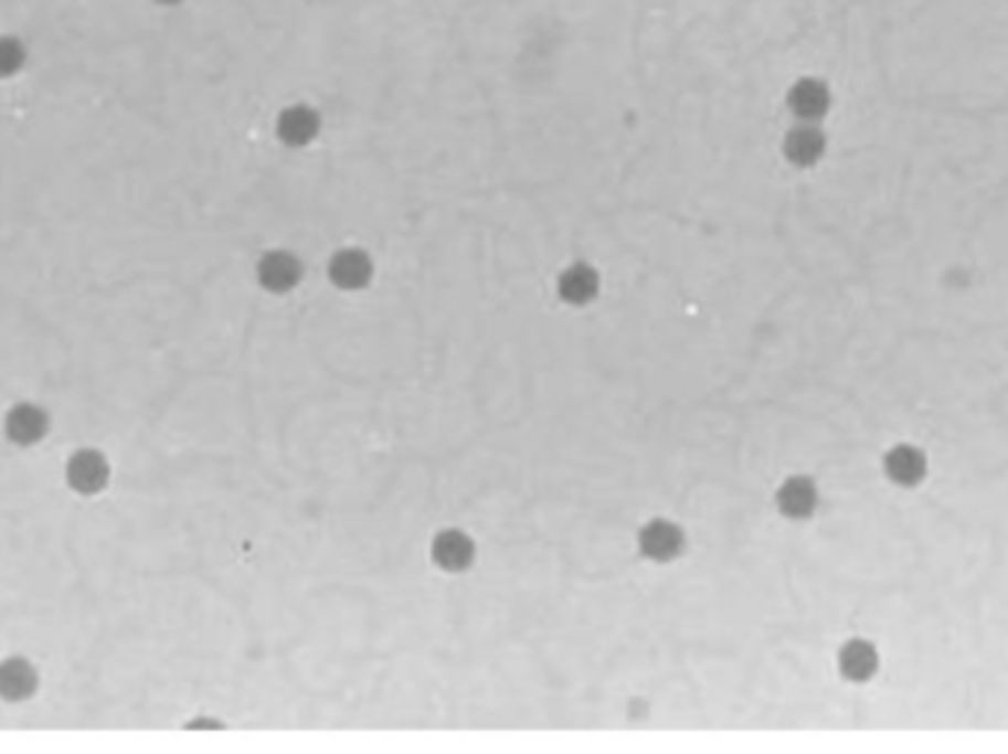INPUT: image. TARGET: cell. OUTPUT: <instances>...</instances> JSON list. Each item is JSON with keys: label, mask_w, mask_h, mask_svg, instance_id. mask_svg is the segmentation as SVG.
Wrapping results in <instances>:
<instances>
[{"label": "cell", "mask_w": 1008, "mask_h": 754, "mask_svg": "<svg viewBox=\"0 0 1008 754\" xmlns=\"http://www.w3.org/2000/svg\"><path fill=\"white\" fill-rule=\"evenodd\" d=\"M36 690V669L24 657H10L0 663V695L10 701H24Z\"/></svg>", "instance_id": "7c38bea8"}, {"label": "cell", "mask_w": 1008, "mask_h": 754, "mask_svg": "<svg viewBox=\"0 0 1008 754\" xmlns=\"http://www.w3.org/2000/svg\"><path fill=\"white\" fill-rule=\"evenodd\" d=\"M831 107V95L829 86L817 77H803V81H796L787 92V109L794 113L799 121H808V125H817Z\"/></svg>", "instance_id": "6da1fadb"}, {"label": "cell", "mask_w": 1008, "mask_h": 754, "mask_svg": "<svg viewBox=\"0 0 1008 754\" xmlns=\"http://www.w3.org/2000/svg\"><path fill=\"white\" fill-rule=\"evenodd\" d=\"M328 275L340 289H363L372 280V259L367 251L346 248L330 257Z\"/></svg>", "instance_id": "277c9868"}, {"label": "cell", "mask_w": 1008, "mask_h": 754, "mask_svg": "<svg viewBox=\"0 0 1008 754\" xmlns=\"http://www.w3.org/2000/svg\"><path fill=\"white\" fill-rule=\"evenodd\" d=\"M28 60V47L15 36H0V81L21 72V65Z\"/></svg>", "instance_id": "9a60e30c"}, {"label": "cell", "mask_w": 1008, "mask_h": 754, "mask_svg": "<svg viewBox=\"0 0 1008 754\" xmlns=\"http://www.w3.org/2000/svg\"><path fill=\"white\" fill-rule=\"evenodd\" d=\"M301 259L289 251H268L257 263V280L268 293H289L301 280Z\"/></svg>", "instance_id": "7a4b0ae2"}, {"label": "cell", "mask_w": 1008, "mask_h": 754, "mask_svg": "<svg viewBox=\"0 0 1008 754\" xmlns=\"http://www.w3.org/2000/svg\"><path fill=\"white\" fill-rule=\"evenodd\" d=\"M826 153V136L817 125L799 121L794 130L785 136V157L794 162L796 169H811L814 162Z\"/></svg>", "instance_id": "3957f363"}, {"label": "cell", "mask_w": 1008, "mask_h": 754, "mask_svg": "<svg viewBox=\"0 0 1008 754\" xmlns=\"http://www.w3.org/2000/svg\"><path fill=\"white\" fill-rule=\"evenodd\" d=\"M319 134V113L304 104L286 107L277 116V139L289 148H301V145L312 142Z\"/></svg>", "instance_id": "8992f818"}, {"label": "cell", "mask_w": 1008, "mask_h": 754, "mask_svg": "<svg viewBox=\"0 0 1008 754\" xmlns=\"http://www.w3.org/2000/svg\"><path fill=\"white\" fill-rule=\"evenodd\" d=\"M45 431L47 413L45 410L33 407V404H19V407H12L10 416H7V436H10L12 443H39V439L45 436Z\"/></svg>", "instance_id": "5bb4252c"}, {"label": "cell", "mask_w": 1008, "mask_h": 754, "mask_svg": "<svg viewBox=\"0 0 1008 754\" xmlns=\"http://www.w3.org/2000/svg\"><path fill=\"white\" fill-rule=\"evenodd\" d=\"M778 510L787 516V519H805V516L814 513V507H817V487H814L811 478H803V475H796V478H787L782 487H778Z\"/></svg>", "instance_id": "ba28073f"}, {"label": "cell", "mask_w": 1008, "mask_h": 754, "mask_svg": "<svg viewBox=\"0 0 1008 754\" xmlns=\"http://www.w3.org/2000/svg\"><path fill=\"white\" fill-rule=\"evenodd\" d=\"M838 660L840 675L849 681H870L879 669V651L864 639H849L847 646L840 648Z\"/></svg>", "instance_id": "4fadbf2b"}, {"label": "cell", "mask_w": 1008, "mask_h": 754, "mask_svg": "<svg viewBox=\"0 0 1008 754\" xmlns=\"http://www.w3.org/2000/svg\"><path fill=\"white\" fill-rule=\"evenodd\" d=\"M160 3H169L171 7V3H180V0H160Z\"/></svg>", "instance_id": "2e32d148"}, {"label": "cell", "mask_w": 1008, "mask_h": 754, "mask_svg": "<svg viewBox=\"0 0 1008 754\" xmlns=\"http://www.w3.org/2000/svg\"><path fill=\"white\" fill-rule=\"evenodd\" d=\"M926 454L914 445H893L891 452L884 454V471L900 487H917L920 480L926 478Z\"/></svg>", "instance_id": "5b68a950"}, {"label": "cell", "mask_w": 1008, "mask_h": 754, "mask_svg": "<svg viewBox=\"0 0 1008 754\" xmlns=\"http://www.w3.org/2000/svg\"><path fill=\"white\" fill-rule=\"evenodd\" d=\"M109 466L104 460V454L98 452H77L68 460V484L83 496H92L98 489L107 487Z\"/></svg>", "instance_id": "52a82bcc"}, {"label": "cell", "mask_w": 1008, "mask_h": 754, "mask_svg": "<svg viewBox=\"0 0 1008 754\" xmlns=\"http://www.w3.org/2000/svg\"><path fill=\"white\" fill-rule=\"evenodd\" d=\"M558 293L566 304H590L596 298L598 293V275L584 263H572L570 268H563L561 277H558Z\"/></svg>", "instance_id": "8fae6325"}, {"label": "cell", "mask_w": 1008, "mask_h": 754, "mask_svg": "<svg viewBox=\"0 0 1008 754\" xmlns=\"http://www.w3.org/2000/svg\"><path fill=\"white\" fill-rule=\"evenodd\" d=\"M685 545L679 524L672 522H649L640 531V551L651 560H672Z\"/></svg>", "instance_id": "9c48e42d"}, {"label": "cell", "mask_w": 1008, "mask_h": 754, "mask_svg": "<svg viewBox=\"0 0 1008 754\" xmlns=\"http://www.w3.org/2000/svg\"><path fill=\"white\" fill-rule=\"evenodd\" d=\"M431 554H434V560L439 563V569H446V572H464V569L473 563L475 549L473 540H469L464 531H443L437 533Z\"/></svg>", "instance_id": "30bf717a"}]
</instances>
